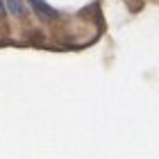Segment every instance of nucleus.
<instances>
[{
	"label": "nucleus",
	"instance_id": "nucleus-2",
	"mask_svg": "<svg viewBox=\"0 0 159 159\" xmlns=\"http://www.w3.org/2000/svg\"><path fill=\"white\" fill-rule=\"evenodd\" d=\"M5 7L9 9L11 16H16V18L25 16V2H23V0H5Z\"/></svg>",
	"mask_w": 159,
	"mask_h": 159
},
{
	"label": "nucleus",
	"instance_id": "nucleus-1",
	"mask_svg": "<svg viewBox=\"0 0 159 159\" xmlns=\"http://www.w3.org/2000/svg\"><path fill=\"white\" fill-rule=\"evenodd\" d=\"M30 5L37 9V14L41 18H57V16H59V11L52 9V7H50L48 2H43V0H30Z\"/></svg>",
	"mask_w": 159,
	"mask_h": 159
},
{
	"label": "nucleus",
	"instance_id": "nucleus-3",
	"mask_svg": "<svg viewBox=\"0 0 159 159\" xmlns=\"http://www.w3.org/2000/svg\"><path fill=\"white\" fill-rule=\"evenodd\" d=\"M7 16V7H5V2L0 0V18H5Z\"/></svg>",
	"mask_w": 159,
	"mask_h": 159
}]
</instances>
